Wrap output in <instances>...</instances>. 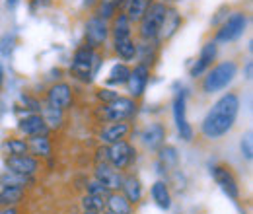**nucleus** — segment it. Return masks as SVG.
Instances as JSON below:
<instances>
[{"mask_svg": "<svg viewBox=\"0 0 253 214\" xmlns=\"http://www.w3.org/2000/svg\"><path fill=\"white\" fill-rule=\"evenodd\" d=\"M156 2H164V4H173V2H177V0H156Z\"/></svg>", "mask_w": 253, "mask_h": 214, "instance_id": "43", "label": "nucleus"}, {"mask_svg": "<svg viewBox=\"0 0 253 214\" xmlns=\"http://www.w3.org/2000/svg\"><path fill=\"white\" fill-rule=\"evenodd\" d=\"M4 148L8 150L10 156H22V154H28V140L12 136V138H6Z\"/></svg>", "mask_w": 253, "mask_h": 214, "instance_id": "30", "label": "nucleus"}, {"mask_svg": "<svg viewBox=\"0 0 253 214\" xmlns=\"http://www.w3.org/2000/svg\"><path fill=\"white\" fill-rule=\"evenodd\" d=\"M113 191H109L107 187L103 183H99L97 179L95 181H92V183L88 185V195H95V197H101V199H107L109 195H111Z\"/></svg>", "mask_w": 253, "mask_h": 214, "instance_id": "33", "label": "nucleus"}, {"mask_svg": "<svg viewBox=\"0 0 253 214\" xmlns=\"http://www.w3.org/2000/svg\"><path fill=\"white\" fill-rule=\"evenodd\" d=\"M140 138H142V144L148 150H160L164 146V142H166V127L162 123H150L142 130Z\"/></svg>", "mask_w": 253, "mask_h": 214, "instance_id": "18", "label": "nucleus"}, {"mask_svg": "<svg viewBox=\"0 0 253 214\" xmlns=\"http://www.w3.org/2000/svg\"><path fill=\"white\" fill-rule=\"evenodd\" d=\"M107 211L111 214H132V205L126 201V197L123 193H111L105 201Z\"/></svg>", "mask_w": 253, "mask_h": 214, "instance_id": "24", "label": "nucleus"}, {"mask_svg": "<svg viewBox=\"0 0 253 214\" xmlns=\"http://www.w3.org/2000/svg\"><path fill=\"white\" fill-rule=\"evenodd\" d=\"M2 86H4V70L0 66V92H2Z\"/></svg>", "mask_w": 253, "mask_h": 214, "instance_id": "40", "label": "nucleus"}, {"mask_svg": "<svg viewBox=\"0 0 253 214\" xmlns=\"http://www.w3.org/2000/svg\"><path fill=\"white\" fill-rule=\"evenodd\" d=\"M136 107H138V105H136V99L119 95L117 99H113L111 103L105 105V109H103V117L111 123L128 121L130 117H134Z\"/></svg>", "mask_w": 253, "mask_h": 214, "instance_id": "6", "label": "nucleus"}, {"mask_svg": "<svg viewBox=\"0 0 253 214\" xmlns=\"http://www.w3.org/2000/svg\"><path fill=\"white\" fill-rule=\"evenodd\" d=\"M238 113H240V97H238V93H224L220 99L212 105V109L207 113V117L203 119L201 132L211 140L220 138L226 132L232 130L234 123L238 119Z\"/></svg>", "mask_w": 253, "mask_h": 214, "instance_id": "1", "label": "nucleus"}, {"mask_svg": "<svg viewBox=\"0 0 253 214\" xmlns=\"http://www.w3.org/2000/svg\"><path fill=\"white\" fill-rule=\"evenodd\" d=\"M238 74V62L236 61H224L216 64L214 68H211L203 80V92L205 93H216L228 88V84H232V80Z\"/></svg>", "mask_w": 253, "mask_h": 214, "instance_id": "2", "label": "nucleus"}, {"mask_svg": "<svg viewBox=\"0 0 253 214\" xmlns=\"http://www.w3.org/2000/svg\"><path fill=\"white\" fill-rule=\"evenodd\" d=\"M94 61H95V53L92 47L84 45L80 47L76 53H74V59H72V74L78 76L80 80L84 82H90L92 80V72H94Z\"/></svg>", "mask_w": 253, "mask_h": 214, "instance_id": "8", "label": "nucleus"}, {"mask_svg": "<svg viewBox=\"0 0 253 214\" xmlns=\"http://www.w3.org/2000/svg\"><path fill=\"white\" fill-rule=\"evenodd\" d=\"M24 199V187H2L0 189V207H12Z\"/></svg>", "mask_w": 253, "mask_h": 214, "instance_id": "26", "label": "nucleus"}, {"mask_svg": "<svg viewBox=\"0 0 253 214\" xmlns=\"http://www.w3.org/2000/svg\"><path fill=\"white\" fill-rule=\"evenodd\" d=\"M28 152L35 154V156H49L51 154V142H49L47 134H43V136H30Z\"/></svg>", "mask_w": 253, "mask_h": 214, "instance_id": "27", "label": "nucleus"}, {"mask_svg": "<svg viewBox=\"0 0 253 214\" xmlns=\"http://www.w3.org/2000/svg\"><path fill=\"white\" fill-rule=\"evenodd\" d=\"M154 0H126L125 6H123V12L128 18L130 24H138L140 18L144 16V12L148 10V6L152 4Z\"/></svg>", "mask_w": 253, "mask_h": 214, "instance_id": "21", "label": "nucleus"}, {"mask_svg": "<svg viewBox=\"0 0 253 214\" xmlns=\"http://www.w3.org/2000/svg\"><path fill=\"white\" fill-rule=\"evenodd\" d=\"M252 74H253V64L252 61H248V64H246V78L252 80Z\"/></svg>", "mask_w": 253, "mask_h": 214, "instance_id": "38", "label": "nucleus"}, {"mask_svg": "<svg viewBox=\"0 0 253 214\" xmlns=\"http://www.w3.org/2000/svg\"><path fill=\"white\" fill-rule=\"evenodd\" d=\"M28 183H30L28 175H20V173H14L10 170H4L0 173V185L2 187H24Z\"/></svg>", "mask_w": 253, "mask_h": 214, "instance_id": "29", "label": "nucleus"}, {"mask_svg": "<svg viewBox=\"0 0 253 214\" xmlns=\"http://www.w3.org/2000/svg\"><path fill=\"white\" fill-rule=\"evenodd\" d=\"M181 26H183V18H181L179 10L175 6H171V4H168V10H166V16L162 20L156 43H168L177 31L181 30Z\"/></svg>", "mask_w": 253, "mask_h": 214, "instance_id": "10", "label": "nucleus"}, {"mask_svg": "<svg viewBox=\"0 0 253 214\" xmlns=\"http://www.w3.org/2000/svg\"><path fill=\"white\" fill-rule=\"evenodd\" d=\"M111 20H113V22H111L109 33L113 35V39H117V37H130V35H132V24L128 22L125 12H117Z\"/></svg>", "mask_w": 253, "mask_h": 214, "instance_id": "23", "label": "nucleus"}, {"mask_svg": "<svg viewBox=\"0 0 253 214\" xmlns=\"http://www.w3.org/2000/svg\"><path fill=\"white\" fill-rule=\"evenodd\" d=\"M82 205L86 211H95V213H101L103 207H105V201L101 197H95V195H86L82 199Z\"/></svg>", "mask_w": 253, "mask_h": 214, "instance_id": "32", "label": "nucleus"}, {"mask_svg": "<svg viewBox=\"0 0 253 214\" xmlns=\"http://www.w3.org/2000/svg\"><path fill=\"white\" fill-rule=\"evenodd\" d=\"M130 130H132L130 123H126V121L111 123L107 128H103V132H101V142L107 144V146H109V144H115V142H123V140L128 138Z\"/></svg>", "mask_w": 253, "mask_h": 214, "instance_id": "19", "label": "nucleus"}, {"mask_svg": "<svg viewBox=\"0 0 253 214\" xmlns=\"http://www.w3.org/2000/svg\"><path fill=\"white\" fill-rule=\"evenodd\" d=\"M6 170L20 173V175H28L32 177L33 173L39 170V162L30 156V154H22V156H8L6 158Z\"/></svg>", "mask_w": 253, "mask_h": 214, "instance_id": "13", "label": "nucleus"}, {"mask_svg": "<svg viewBox=\"0 0 253 214\" xmlns=\"http://www.w3.org/2000/svg\"><path fill=\"white\" fill-rule=\"evenodd\" d=\"M47 99H49V107L64 111L72 105V88L66 82H59V84L51 86V90L47 93Z\"/></svg>", "mask_w": 253, "mask_h": 214, "instance_id": "15", "label": "nucleus"}, {"mask_svg": "<svg viewBox=\"0 0 253 214\" xmlns=\"http://www.w3.org/2000/svg\"><path fill=\"white\" fill-rule=\"evenodd\" d=\"M121 189H123V195H125L126 201L130 205H136L142 199V185H140V179L134 177V175H126L125 179H123Z\"/></svg>", "mask_w": 253, "mask_h": 214, "instance_id": "22", "label": "nucleus"}, {"mask_svg": "<svg viewBox=\"0 0 253 214\" xmlns=\"http://www.w3.org/2000/svg\"><path fill=\"white\" fill-rule=\"evenodd\" d=\"M4 111H6V107H4V103H0V119H2V115H4Z\"/></svg>", "mask_w": 253, "mask_h": 214, "instance_id": "42", "label": "nucleus"}, {"mask_svg": "<svg viewBox=\"0 0 253 214\" xmlns=\"http://www.w3.org/2000/svg\"><path fill=\"white\" fill-rule=\"evenodd\" d=\"M97 97L107 105V103H111L113 99H117V97H119V93L113 92V90H109V88H101V90H97Z\"/></svg>", "mask_w": 253, "mask_h": 214, "instance_id": "35", "label": "nucleus"}, {"mask_svg": "<svg viewBox=\"0 0 253 214\" xmlns=\"http://www.w3.org/2000/svg\"><path fill=\"white\" fill-rule=\"evenodd\" d=\"M107 37H109V24L97 16L90 18L86 24V45L92 49H97V47L105 45Z\"/></svg>", "mask_w": 253, "mask_h": 214, "instance_id": "12", "label": "nucleus"}, {"mask_svg": "<svg viewBox=\"0 0 253 214\" xmlns=\"http://www.w3.org/2000/svg\"><path fill=\"white\" fill-rule=\"evenodd\" d=\"M103 214H111V213H109V211H107V213H103Z\"/></svg>", "mask_w": 253, "mask_h": 214, "instance_id": "45", "label": "nucleus"}, {"mask_svg": "<svg viewBox=\"0 0 253 214\" xmlns=\"http://www.w3.org/2000/svg\"><path fill=\"white\" fill-rule=\"evenodd\" d=\"M173 119H175V125H177L179 136L189 142L193 138V127L187 121V95H185L183 90L177 92L175 97H173Z\"/></svg>", "mask_w": 253, "mask_h": 214, "instance_id": "9", "label": "nucleus"}, {"mask_svg": "<svg viewBox=\"0 0 253 214\" xmlns=\"http://www.w3.org/2000/svg\"><path fill=\"white\" fill-rule=\"evenodd\" d=\"M101 152L105 154V164H109L111 168H115V170H119V171L126 170V168L134 162V158H136L134 148H132L126 140L109 144V146H105Z\"/></svg>", "mask_w": 253, "mask_h": 214, "instance_id": "5", "label": "nucleus"}, {"mask_svg": "<svg viewBox=\"0 0 253 214\" xmlns=\"http://www.w3.org/2000/svg\"><path fill=\"white\" fill-rule=\"evenodd\" d=\"M128 74H130V68L126 66L125 62H117V64L111 68L109 76H107V84H115V86H119V84H126Z\"/></svg>", "mask_w": 253, "mask_h": 214, "instance_id": "28", "label": "nucleus"}, {"mask_svg": "<svg viewBox=\"0 0 253 214\" xmlns=\"http://www.w3.org/2000/svg\"><path fill=\"white\" fill-rule=\"evenodd\" d=\"M18 130L26 136H43L49 132V125L45 123V117L37 115V113H32L24 119H20L18 123Z\"/></svg>", "mask_w": 253, "mask_h": 214, "instance_id": "17", "label": "nucleus"}, {"mask_svg": "<svg viewBox=\"0 0 253 214\" xmlns=\"http://www.w3.org/2000/svg\"><path fill=\"white\" fill-rule=\"evenodd\" d=\"M211 171H212L214 181L220 185V189L224 191V195H228L232 201H238L240 199V183H238L234 170L228 164H214Z\"/></svg>", "mask_w": 253, "mask_h": 214, "instance_id": "7", "label": "nucleus"}, {"mask_svg": "<svg viewBox=\"0 0 253 214\" xmlns=\"http://www.w3.org/2000/svg\"><path fill=\"white\" fill-rule=\"evenodd\" d=\"M248 12L244 10H238V12H232L224 22H222L220 30H216L214 35V43H232L236 39H240L244 35V31L248 28Z\"/></svg>", "mask_w": 253, "mask_h": 214, "instance_id": "4", "label": "nucleus"}, {"mask_svg": "<svg viewBox=\"0 0 253 214\" xmlns=\"http://www.w3.org/2000/svg\"><path fill=\"white\" fill-rule=\"evenodd\" d=\"M136 47L138 45L132 39V35L130 37H117V39H113V51H115V55L125 62H130L136 59Z\"/></svg>", "mask_w": 253, "mask_h": 214, "instance_id": "20", "label": "nucleus"}, {"mask_svg": "<svg viewBox=\"0 0 253 214\" xmlns=\"http://www.w3.org/2000/svg\"><path fill=\"white\" fill-rule=\"evenodd\" d=\"M158 152H160V162H162L166 168L177 164V152H175L173 146H162Z\"/></svg>", "mask_w": 253, "mask_h": 214, "instance_id": "31", "label": "nucleus"}, {"mask_svg": "<svg viewBox=\"0 0 253 214\" xmlns=\"http://www.w3.org/2000/svg\"><path fill=\"white\" fill-rule=\"evenodd\" d=\"M148 80H150V66L146 64H136L130 74H128V80H126V88L132 95V99H138L142 97L146 92V86H148Z\"/></svg>", "mask_w": 253, "mask_h": 214, "instance_id": "11", "label": "nucleus"}, {"mask_svg": "<svg viewBox=\"0 0 253 214\" xmlns=\"http://www.w3.org/2000/svg\"><path fill=\"white\" fill-rule=\"evenodd\" d=\"M0 214H18V211H16V209H12V207H6Z\"/></svg>", "mask_w": 253, "mask_h": 214, "instance_id": "39", "label": "nucleus"}, {"mask_svg": "<svg viewBox=\"0 0 253 214\" xmlns=\"http://www.w3.org/2000/svg\"><path fill=\"white\" fill-rule=\"evenodd\" d=\"M84 214H99V213H95V211H84Z\"/></svg>", "mask_w": 253, "mask_h": 214, "instance_id": "44", "label": "nucleus"}, {"mask_svg": "<svg viewBox=\"0 0 253 214\" xmlns=\"http://www.w3.org/2000/svg\"><path fill=\"white\" fill-rule=\"evenodd\" d=\"M12 45H14V35L6 33V35L0 39V53H2L4 57H8V55L12 53Z\"/></svg>", "mask_w": 253, "mask_h": 214, "instance_id": "34", "label": "nucleus"}, {"mask_svg": "<svg viewBox=\"0 0 253 214\" xmlns=\"http://www.w3.org/2000/svg\"><path fill=\"white\" fill-rule=\"evenodd\" d=\"M95 179L99 183H103L109 191H119L121 185H123V177H121V171L111 168L109 164H97L95 168Z\"/></svg>", "mask_w": 253, "mask_h": 214, "instance_id": "16", "label": "nucleus"}, {"mask_svg": "<svg viewBox=\"0 0 253 214\" xmlns=\"http://www.w3.org/2000/svg\"><path fill=\"white\" fill-rule=\"evenodd\" d=\"M242 150L246 154V158L248 160H252V154H253V148H252V134H248L246 138H244V142H242Z\"/></svg>", "mask_w": 253, "mask_h": 214, "instance_id": "36", "label": "nucleus"}, {"mask_svg": "<svg viewBox=\"0 0 253 214\" xmlns=\"http://www.w3.org/2000/svg\"><path fill=\"white\" fill-rule=\"evenodd\" d=\"M216 53H218V43H214V41L205 43V45H203V49H201L199 59H197L195 64L191 66V76H193V78H197V76L205 74V72L212 66V62H214V59H216Z\"/></svg>", "mask_w": 253, "mask_h": 214, "instance_id": "14", "label": "nucleus"}, {"mask_svg": "<svg viewBox=\"0 0 253 214\" xmlns=\"http://www.w3.org/2000/svg\"><path fill=\"white\" fill-rule=\"evenodd\" d=\"M6 4H8V8H14V6H16V4H18V0H8V2H6Z\"/></svg>", "mask_w": 253, "mask_h": 214, "instance_id": "41", "label": "nucleus"}, {"mask_svg": "<svg viewBox=\"0 0 253 214\" xmlns=\"http://www.w3.org/2000/svg\"><path fill=\"white\" fill-rule=\"evenodd\" d=\"M166 10H168V4H164V2H152L148 6V10L144 12V16L138 22V37L142 41H156Z\"/></svg>", "mask_w": 253, "mask_h": 214, "instance_id": "3", "label": "nucleus"}, {"mask_svg": "<svg viewBox=\"0 0 253 214\" xmlns=\"http://www.w3.org/2000/svg\"><path fill=\"white\" fill-rule=\"evenodd\" d=\"M152 199L162 211H169L171 209V195L169 189L164 181H156L152 185Z\"/></svg>", "mask_w": 253, "mask_h": 214, "instance_id": "25", "label": "nucleus"}, {"mask_svg": "<svg viewBox=\"0 0 253 214\" xmlns=\"http://www.w3.org/2000/svg\"><path fill=\"white\" fill-rule=\"evenodd\" d=\"M51 2H53V0H30V8L35 12V10H41V8L51 6Z\"/></svg>", "mask_w": 253, "mask_h": 214, "instance_id": "37", "label": "nucleus"}]
</instances>
